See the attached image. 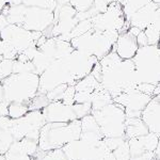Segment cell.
<instances>
[{
	"label": "cell",
	"instance_id": "cell-1",
	"mask_svg": "<svg viewBox=\"0 0 160 160\" xmlns=\"http://www.w3.org/2000/svg\"><path fill=\"white\" fill-rule=\"evenodd\" d=\"M99 63L102 69L100 83L113 98L137 89L139 83L132 60H123L113 49L99 60Z\"/></svg>",
	"mask_w": 160,
	"mask_h": 160
},
{
	"label": "cell",
	"instance_id": "cell-2",
	"mask_svg": "<svg viewBox=\"0 0 160 160\" xmlns=\"http://www.w3.org/2000/svg\"><path fill=\"white\" fill-rule=\"evenodd\" d=\"M80 120H75L69 123H46L41 128L38 148L42 152L62 148L69 142L80 139Z\"/></svg>",
	"mask_w": 160,
	"mask_h": 160
},
{
	"label": "cell",
	"instance_id": "cell-3",
	"mask_svg": "<svg viewBox=\"0 0 160 160\" xmlns=\"http://www.w3.org/2000/svg\"><path fill=\"white\" fill-rule=\"evenodd\" d=\"M7 102L28 104L38 94L40 75L35 73L12 74L1 81Z\"/></svg>",
	"mask_w": 160,
	"mask_h": 160
},
{
	"label": "cell",
	"instance_id": "cell-4",
	"mask_svg": "<svg viewBox=\"0 0 160 160\" xmlns=\"http://www.w3.org/2000/svg\"><path fill=\"white\" fill-rule=\"evenodd\" d=\"M118 37L120 32L118 31H98L92 28L84 34L73 38L71 44L75 50L94 56L98 60H102L113 50Z\"/></svg>",
	"mask_w": 160,
	"mask_h": 160
},
{
	"label": "cell",
	"instance_id": "cell-5",
	"mask_svg": "<svg viewBox=\"0 0 160 160\" xmlns=\"http://www.w3.org/2000/svg\"><path fill=\"white\" fill-rule=\"evenodd\" d=\"M138 83H160V46L148 45L140 47L132 59Z\"/></svg>",
	"mask_w": 160,
	"mask_h": 160
},
{
	"label": "cell",
	"instance_id": "cell-6",
	"mask_svg": "<svg viewBox=\"0 0 160 160\" xmlns=\"http://www.w3.org/2000/svg\"><path fill=\"white\" fill-rule=\"evenodd\" d=\"M104 138H124L126 129V112L123 106L111 102L100 110L92 111Z\"/></svg>",
	"mask_w": 160,
	"mask_h": 160
},
{
	"label": "cell",
	"instance_id": "cell-7",
	"mask_svg": "<svg viewBox=\"0 0 160 160\" xmlns=\"http://www.w3.org/2000/svg\"><path fill=\"white\" fill-rule=\"evenodd\" d=\"M91 22L93 29L98 31H118L123 33L130 28V22L126 20L123 8L118 1L110 3L105 13L92 17Z\"/></svg>",
	"mask_w": 160,
	"mask_h": 160
},
{
	"label": "cell",
	"instance_id": "cell-8",
	"mask_svg": "<svg viewBox=\"0 0 160 160\" xmlns=\"http://www.w3.org/2000/svg\"><path fill=\"white\" fill-rule=\"evenodd\" d=\"M77 82L72 76L71 72L63 59H58L53 61V63L40 75V94H47L55 88L61 84L75 86Z\"/></svg>",
	"mask_w": 160,
	"mask_h": 160
},
{
	"label": "cell",
	"instance_id": "cell-9",
	"mask_svg": "<svg viewBox=\"0 0 160 160\" xmlns=\"http://www.w3.org/2000/svg\"><path fill=\"white\" fill-rule=\"evenodd\" d=\"M1 40L10 43L18 53L22 52L30 46L37 45L38 38L43 35L42 32L29 31L22 26L10 24L7 28L0 31Z\"/></svg>",
	"mask_w": 160,
	"mask_h": 160
},
{
	"label": "cell",
	"instance_id": "cell-10",
	"mask_svg": "<svg viewBox=\"0 0 160 160\" xmlns=\"http://www.w3.org/2000/svg\"><path fill=\"white\" fill-rule=\"evenodd\" d=\"M62 59L65 61L66 65L76 82L91 74L94 66L99 62L96 57L89 56L78 50H74L72 53Z\"/></svg>",
	"mask_w": 160,
	"mask_h": 160
},
{
	"label": "cell",
	"instance_id": "cell-11",
	"mask_svg": "<svg viewBox=\"0 0 160 160\" xmlns=\"http://www.w3.org/2000/svg\"><path fill=\"white\" fill-rule=\"evenodd\" d=\"M55 24V11L38 7H27L22 27L29 31L44 33Z\"/></svg>",
	"mask_w": 160,
	"mask_h": 160
},
{
	"label": "cell",
	"instance_id": "cell-12",
	"mask_svg": "<svg viewBox=\"0 0 160 160\" xmlns=\"http://www.w3.org/2000/svg\"><path fill=\"white\" fill-rule=\"evenodd\" d=\"M151 95L144 94L138 89L124 92L113 98V102L123 106L127 118H141L142 111L152 99Z\"/></svg>",
	"mask_w": 160,
	"mask_h": 160
},
{
	"label": "cell",
	"instance_id": "cell-13",
	"mask_svg": "<svg viewBox=\"0 0 160 160\" xmlns=\"http://www.w3.org/2000/svg\"><path fill=\"white\" fill-rule=\"evenodd\" d=\"M46 123H69L78 120L75 114L73 106L65 105L61 100L50 102L49 105L43 109Z\"/></svg>",
	"mask_w": 160,
	"mask_h": 160
},
{
	"label": "cell",
	"instance_id": "cell-14",
	"mask_svg": "<svg viewBox=\"0 0 160 160\" xmlns=\"http://www.w3.org/2000/svg\"><path fill=\"white\" fill-rule=\"evenodd\" d=\"M141 118L148 126L149 132L160 136V95L153 96L142 111Z\"/></svg>",
	"mask_w": 160,
	"mask_h": 160
},
{
	"label": "cell",
	"instance_id": "cell-15",
	"mask_svg": "<svg viewBox=\"0 0 160 160\" xmlns=\"http://www.w3.org/2000/svg\"><path fill=\"white\" fill-rule=\"evenodd\" d=\"M139 48L140 47L137 42V38L130 32L126 31V32L120 33V37L113 49L123 60H132L138 52Z\"/></svg>",
	"mask_w": 160,
	"mask_h": 160
},
{
	"label": "cell",
	"instance_id": "cell-16",
	"mask_svg": "<svg viewBox=\"0 0 160 160\" xmlns=\"http://www.w3.org/2000/svg\"><path fill=\"white\" fill-rule=\"evenodd\" d=\"M159 4L155 3L154 1L149 2L145 7L141 8L139 11H137L129 19L130 26L137 27L142 31H144L149 25L152 24L155 16V12L158 9Z\"/></svg>",
	"mask_w": 160,
	"mask_h": 160
},
{
	"label": "cell",
	"instance_id": "cell-17",
	"mask_svg": "<svg viewBox=\"0 0 160 160\" xmlns=\"http://www.w3.org/2000/svg\"><path fill=\"white\" fill-rule=\"evenodd\" d=\"M149 132L148 126L142 121L141 118H127L126 120L125 138L132 139L145 136Z\"/></svg>",
	"mask_w": 160,
	"mask_h": 160
},
{
	"label": "cell",
	"instance_id": "cell-18",
	"mask_svg": "<svg viewBox=\"0 0 160 160\" xmlns=\"http://www.w3.org/2000/svg\"><path fill=\"white\" fill-rule=\"evenodd\" d=\"M92 111L100 110L107 105L113 102V97L107 90L100 84V87L95 92L92 93Z\"/></svg>",
	"mask_w": 160,
	"mask_h": 160
},
{
	"label": "cell",
	"instance_id": "cell-19",
	"mask_svg": "<svg viewBox=\"0 0 160 160\" xmlns=\"http://www.w3.org/2000/svg\"><path fill=\"white\" fill-rule=\"evenodd\" d=\"M117 1L123 8L126 20L129 22L131 16H132L137 11H139L141 8L145 7L146 4H148L149 2H152L153 0H117Z\"/></svg>",
	"mask_w": 160,
	"mask_h": 160
},
{
	"label": "cell",
	"instance_id": "cell-20",
	"mask_svg": "<svg viewBox=\"0 0 160 160\" xmlns=\"http://www.w3.org/2000/svg\"><path fill=\"white\" fill-rule=\"evenodd\" d=\"M100 82L93 76L92 74L88 75L87 77L80 79L76 84H75V88H76V92H86V93H90L92 94L93 92H95L97 89L100 87Z\"/></svg>",
	"mask_w": 160,
	"mask_h": 160
},
{
	"label": "cell",
	"instance_id": "cell-21",
	"mask_svg": "<svg viewBox=\"0 0 160 160\" xmlns=\"http://www.w3.org/2000/svg\"><path fill=\"white\" fill-rule=\"evenodd\" d=\"M53 61H56L55 59L51 58L50 56H48L47 53L43 52L42 50L38 49L37 56L32 60V63L35 68V74L38 75L43 74L53 63Z\"/></svg>",
	"mask_w": 160,
	"mask_h": 160
},
{
	"label": "cell",
	"instance_id": "cell-22",
	"mask_svg": "<svg viewBox=\"0 0 160 160\" xmlns=\"http://www.w3.org/2000/svg\"><path fill=\"white\" fill-rule=\"evenodd\" d=\"M26 10L27 7L25 4H19V6H10V12L8 15V20L12 25L22 26L25 20Z\"/></svg>",
	"mask_w": 160,
	"mask_h": 160
},
{
	"label": "cell",
	"instance_id": "cell-23",
	"mask_svg": "<svg viewBox=\"0 0 160 160\" xmlns=\"http://www.w3.org/2000/svg\"><path fill=\"white\" fill-rule=\"evenodd\" d=\"M29 111V105L22 104V102H10L9 104V112L8 117L12 120H18V118L25 117Z\"/></svg>",
	"mask_w": 160,
	"mask_h": 160
},
{
	"label": "cell",
	"instance_id": "cell-24",
	"mask_svg": "<svg viewBox=\"0 0 160 160\" xmlns=\"http://www.w3.org/2000/svg\"><path fill=\"white\" fill-rule=\"evenodd\" d=\"M160 136L156 135V133L153 132H148V135L139 137L140 139V142L143 146L144 151L146 153H155L157 148V145H158V141H159Z\"/></svg>",
	"mask_w": 160,
	"mask_h": 160
},
{
	"label": "cell",
	"instance_id": "cell-25",
	"mask_svg": "<svg viewBox=\"0 0 160 160\" xmlns=\"http://www.w3.org/2000/svg\"><path fill=\"white\" fill-rule=\"evenodd\" d=\"M34 160H68L66 155L64 154L62 148L52 149L49 152H42L40 151L35 156Z\"/></svg>",
	"mask_w": 160,
	"mask_h": 160
},
{
	"label": "cell",
	"instance_id": "cell-26",
	"mask_svg": "<svg viewBox=\"0 0 160 160\" xmlns=\"http://www.w3.org/2000/svg\"><path fill=\"white\" fill-rule=\"evenodd\" d=\"M27 73H35V68L32 61H19L14 60L13 64V74H27Z\"/></svg>",
	"mask_w": 160,
	"mask_h": 160
},
{
	"label": "cell",
	"instance_id": "cell-27",
	"mask_svg": "<svg viewBox=\"0 0 160 160\" xmlns=\"http://www.w3.org/2000/svg\"><path fill=\"white\" fill-rule=\"evenodd\" d=\"M4 156H6L7 160H34L33 157L20 152L16 146V144H15V142H13L9 151L4 154Z\"/></svg>",
	"mask_w": 160,
	"mask_h": 160
},
{
	"label": "cell",
	"instance_id": "cell-28",
	"mask_svg": "<svg viewBox=\"0 0 160 160\" xmlns=\"http://www.w3.org/2000/svg\"><path fill=\"white\" fill-rule=\"evenodd\" d=\"M92 28H93V25H92L91 19H87V20L79 22L76 27L73 29V31L71 32V34L68 35L69 41H72L75 38H78V37H80V35L84 34V33H87L88 31L91 30Z\"/></svg>",
	"mask_w": 160,
	"mask_h": 160
},
{
	"label": "cell",
	"instance_id": "cell-29",
	"mask_svg": "<svg viewBox=\"0 0 160 160\" xmlns=\"http://www.w3.org/2000/svg\"><path fill=\"white\" fill-rule=\"evenodd\" d=\"M22 4L26 7H38L43 9H49L55 11L58 7L56 0H22Z\"/></svg>",
	"mask_w": 160,
	"mask_h": 160
},
{
	"label": "cell",
	"instance_id": "cell-30",
	"mask_svg": "<svg viewBox=\"0 0 160 160\" xmlns=\"http://www.w3.org/2000/svg\"><path fill=\"white\" fill-rule=\"evenodd\" d=\"M49 99L46 94H38L29 102V110H43L49 105Z\"/></svg>",
	"mask_w": 160,
	"mask_h": 160
},
{
	"label": "cell",
	"instance_id": "cell-31",
	"mask_svg": "<svg viewBox=\"0 0 160 160\" xmlns=\"http://www.w3.org/2000/svg\"><path fill=\"white\" fill-rule=\"evenodd\" d=\"M13 64H14V60L11 59H2L0 61V81L13 74Z\"/></svg>",
	"mask_w": 160,
	"mask_h": 160
},
{
	"label": "cell",
	"instance_id": "cell-32",
	"mask_svg": "<svg viewBox=\"0 0 160 160\" xmlns=\"http://www.w3.org/2000/svg\"><path fill=\"white\" fill-rule=\"evenodd\" d=\"M73 109L75 114L78 120H81L82 118L87 117L89 114H92V102H84V104H74Z\"/></svg>",
	"mask_w": 160,
	"mask_h": 160
},
{
	"label": "cell",
	"instance_id": "cell-33",
	"mask_svg": "<svg viewBox=\"0 0 160 160\" xmlns=\"http://www.w3.org/2000/svg\"><path fill=\"white\" fill-rule=\"evenodd\" d=\"M146 37L148 40V45H159L160 42V30L156 29L155 27H153L152 25H149L145 30Z\"/></svg>",
	"mask_w": 160,
	"mask_h": 160
},
{
	"label": "cell",
	"instance_id": "cell-34",
	"mask_svg": "<svg viewBox=\"0 0 160 160\" xmlns=\"http://www.w3.org/2000/svg\"><path fill=\"white\" fill-rule=\"evenodd\" d=\"M68 87V84H61V86L57 87L55 89L51 90V91L48 92L47 94H46V96L49 99V102H59V100L62 99L64 92H65Z\"/></svg>",
	"mask_w": 160,
	"mask_h": 160
},
{
	"label": "cell",
	"instance_id": "cell-35",
	"mask_svg": "<svg viewBox=\"0 0 160 160\" xmlns=\"http://www.w3.org/2000/svg\"><path fill=\"white\" fill-rule=\"evenodd\" d=\"M114 157L117 160H130V152H129V145H128V140L124 144L120 146L118 148L113 152Z\"/></svg>",
	"mask_w": 160,
	"mask_h": 160
},
{
	"label": "cell",
	"instance_id": "cell-36",
	"mask_svg": "<svg viewBox=\"0 0 160 160\" xmlns=\"http://www.w3.org/2000/svg\"><path fill=\"white\" fill-rule=\"evenodd\" d=\"M69 3L77 10V12H86L93 7L94 0H71Z\"/></svg>",
	"mask_w": 160,
	"mask_h": 160
},
{
	"label": "cell",
	"instance_id": "cell-37",
	"mask_svg": "<svg viewBox=\"0 0 160 160\" xmlns=\"http://www.w3.org/2000/svg\"><path fill=\"white\" fill-rule=\"evenodd\" d=\"M127 141V139L124 138H104V143L107 146L108 149L111 152H114L115 149L120 148L122 144Z\"/></svg>",
	"mask_w": 160,
	"mask_h": 160
},
{
	"label": "cell",
	"instance_id": "cell-38",
	"mask_svg": "<svg viewBox=\"0 0 160 160\" xmlns=\"http://www.w3.org/2000/svg\"><path fill=\"white\" fill-rule=\"evenodd\" d=\"M75 95H76V88L75 86H68L64 92L61 102L65 105L73 106L75 104Z\"/></svg>",
	"mask_w": 160,
	"mask_h": 160
},
{
	"label": "cell",
	"instance_id": "cell-39",
	"mask_svg": "<svg viewBox=\"0 0 160 160\" xmlns=\"http://www.w3.org/2000/svg\"><path fill=\"white\" fill-rule=\"evenodd\" d=\"M137 89L139 90L140 92L144 93V94H148L153 96L154 95V91L156 89V86L155 84H151V83H139Z\"/></svg>",
	"mask_w": 160,
	"mask_h": 160
},
{
	"label": "cell",
	"instance_id": "cell-40",
	"mask_svg": "<svg viewBox=\"0 0 160 160\" xmlns=\"http://www.w3.org/2000/svg\"><path fill=\"white\" fill-rule=\"evenodd\" d=\"M108 7H109V3L106 0H94V3H93V8L96 10L98 14L105 13L107 11Z\"/></svg>",
	"mask_w": 160,
	"mask_h": 160
},
{
	"label": "cell",
	"instance_id": "cell-41",
	"mask_svg": "<svg viewBox=\"0 0 160 160\" xmlns=\"http://www.w3.org/2000/svg\"><path fill=\"white\" fill-rule=\"evenodd\" d=\"M137 42H138L139 47H144V46L148 45V37H146V34H145V32H144V31H141V32L137 35Z\"/></svg>",
	"mask_w": 160,
	"mask_h": 160
},
{
	"label": "cell",
	"instance_id": "cell-42",
	"mask_svg": "<svg viewBox=\"0 0 160 160\" xmlns=\"http://www.w3.org/2000/svg\"><path fill=\"white\" fill-rule=\"evenodd\" d=\"M130 160H156L155 159V153H145L140 156H132Z\"/></svg>",
	"mask_w": 160,
	"mask_h": 160
},
{
	"label": "cell",
	"instance_id": "cell-43",
	"mask_svg": "<svg viewBox=\"0 0 160 160\" xmlns=\"http://www.w3.org/2000/svg\"><path fill=\"white\" fill-rule=\"evenodd\" d=\"M9 25H10V22H9V20H8V17L0 14V31L3 30L4 28H7Z\"/></svg>",
	"mask_w": 160,
	"mask_h": 160
},
{
	"label": "cell",
	"instance_id": "cell-44",
	"mask_svg": "<svg viewBox=\"0 0 160 160\" xmlns=\"http://www.w3.org/2000/svg\"><path fill=\"white\" fill-rule=\"evenodd\" d=\"M155 159L160 160V138H159V141H158L157 148H156V151H155Z\"/></svg>",
	"mask_w": 160,
	"mask_h": 160
},
{
	"label": "cell",
	"instance_id": "cell-45",
	"mask_svg": "<svg viewBox=\"0 0 160 160\" xmlns=\"http://www.w3.org/2000/svg\"><path fill=\"white\" fill-rule=\"evenodd\" d=\"M9 4V0H0V13Z\"/></svg>",
	"mask_w": 160,
	"mask_h": 160
},
{
	"label": "cell",
	"instance_id": "cell-46",
	"mask_svg": "<svg viewBox=\"0 0 160 160\" xmlns=\"http://www.w3.org/2000/svg\"><path fill=\"white\" fill-rule=\"evenodd\" d=\"M10 6H19L22 4V0H9Z\"/></svg>",
	"mask_w": 160,
	"mask_h": 160
},
{
	"label": "cell",
	"instance_id": "cell-47",
	"mask_svg": "<svg viewBox=\"0 0 160 160\" xmlns=\"http://www.w3.org/2000/svg\"><path fill=\"white\" fill-rule=\"evenodd\" d=\"M4 102V91H3V87L2 83L0 82V102Z\"/></svg>",
	"mask_w": 160,
	"mask_h": 160
},
{
	"label": "cell",
	"instance_id": "cell-48",
	"mask_svg": "<svg viewBox=\"0 0 160 160\" xmlns=\"http://www.w3.org/2000/svg\"><path fill=\"white\" fill-rule=\"evenodd\" d=\"M56 2L58 6H65L71 2V0H56Z\"/></svg>",
	"mask_w": 160,
	"mask_h": 160
},
{
	"label": "cell",
	"instance_id": "cell-49",
	"mask_svg": "<svg viewBox=\"0 0 160 160\" xmlns=\"http://www.w3.org/2000/svg\"><path fill=\"white\" fill-rule=\"evenodd\" d=\"M1 45H2V40H1V35H0V61L3 59V57H2V49H1Z\"/></svg>",
	"mask_w": 160,
	"mask_h": 160
},
{
	"label": "cell",
	"instance_id": "cell-50",
	"mask_svg": "<svg viewBox=\"0 0 160 160\" xmlns=\"http://www.w3.org/2000/svg\"><path fill=\"white\" fill-rule=\"evenodd\" d=\"M106 1H107L108 2V3H112V2H114V1H117V0H106Z\"/></svg>",
	"mask_w": 160,
	"mask_h": 160
},
{
	"label": "cell",
	"instance_id": "cell-51",
	"mask_svg": "<svg viewBox=\"0 0 160 160\" xmlns=\"http://www.w3.org/2000/svg\"><path fill=\"white\" fill-rule=\"evenodd\" d=\"M0 82H1V81H0Z\"/></svg>",
	"mask_w": 160,
	"mask_h": 160
}]
</instances>
